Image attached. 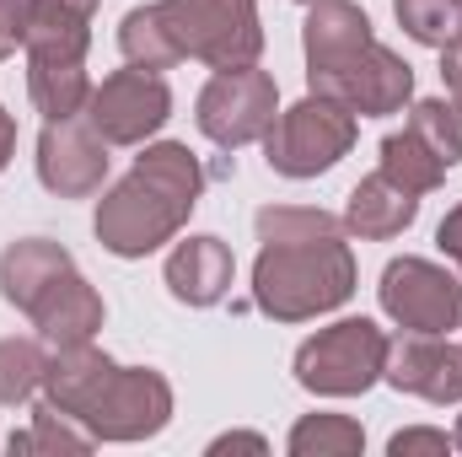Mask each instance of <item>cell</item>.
<instances>
[{
	"mask_svg": "<svg viewBox=\"0 0 462 457\" xmlns=\"http://www.w3.org/2000/svg\"><path fill=\"white\" fill-rule=\"evenodd\" d=\"M258 269H253V296L269 318L301 323L328 307H339L355 291V258L345 247V227L328 210H296V205H269L258 210Z\"/></svg>",
	"mask_w": 462,
	"mask_h": 457,
	"instance_id": "obj_1",
	"label": "cell"
},
{
	"mask_svg": "<svg viewBox=\"0 0 462 457\" xmlns=\"http://www.w3.org/2000/svg\"><path fill=\"white\" fill-rule=\"evenodd\" d=\"M307 81L318 98L345 103L360 118L398 114L414 92V70L371 38V22L349 0H312L307 16Z\"/></svg>",
	"mask_w": 462,
	"mask_h": 457,
	"instance_id": "obj_2",
	"label": "cell"
},
{
	"mask_svg": "<svg viewBox=\"0 0 462 457\" xmlns=\"http://www.w3.org/2000/svg\"><path fill=\"white\" fill-rule=\"evenodd\" d=\"M118 49L140 70H167L178 60H205L216 70L253 65L263 49L253 0H156L134 5L118 27Z\"/></svg>",
	"mask_w": 462,
	"mask_h": 457,
	"instance_id": "obj_3",
	"label": "cell"
},
{
	"mask_svg": "<svg viewBox=\"0 0 462 457\" xmlns=\"http://www.w3.org/2000/svg\"><path fill=\"white\" fill-rule=\"evenodd\" d=\"M49 404H60L70 420H81L103 442H140L156 436L172 415V387L145 366H114L92 344L54 350L43 371Z\"/></svg>",
	"mask_w": 462,
	"mask_h": 457,
	"instance_id": "obj_4",
	"label": "cell"
},
{
	"mask_svg": "<svg viewBox=\"0 0 462 457\" xmlns=\"http://www.w3.org/2000/svg\"><path fill=\"white\" fill-rule=\"evenodd\" d=\"M199 162L189 156V145H151L129 178L97 205V237L118 258H140L151 247H162L167 237H178L194 200H199Z\"/></svg>",
	"mask_w": 462,
	"mask_h": 457,
	"instance_id": "obj_5",
	"label": "cell"
},
{
	"mask_svg": "<svg viewBox=\"0 0 462 457\" xmlns=\"http://www.w3.org/2000/svg\"><path fill=\"white\" fill-rule=\"evenodd\" d=\"M355 145V114L334 98H307L285 114H274L269 135H263V151H269V167L285 173V178H318L328 173L339 156Z\"/></svg>",
	"mask_w": 462,
	"mask_h": 457,
	"instance_id": "obj_6",
	"label": "cell"
},
{
	"mask_svg": "<svg viewBox=\"0 0 462 457\" xmlns=\"http://www.w3.org/2000/svg\"><path fill=\"white\" fill-rule=\"evenodd\" d=\"M387 366V334L365 318H345L296 350V382L328 398L365 393Z\"/></svg>",
	"mask_w": 462,
	"mask_h": 457,
	"instance_id": "obj_7",
	"label": "cell"
},
{
	"mask_svg": "<svg viewBox=\"0 0 462 457\" xmlns=\"http://www.w3.org/2000/svg\"><path fill=\"white\" fill-rule=\"evenodd\" d=\"M269 124H274V76L258 65L216 70L210 87L199 92V129L226 151L247 145V140H263Z\"/></svg>",
	"mask_w": 462,
	"mask_h": 457,
	"instance_id": "obj_8",
	"label": "cell"
},
{
	"mask_svg": "<svg viewBox=\"0 0 462 457\" xmlns=\"http://www.w3.org/2000/svg\"><path fill=\"white\" fill-rule=\"evenodd\" d=\"M382 307L409 334H452L462 323V280L430 258H393L382 275Z\"/></svg>",
	"mask_w": 462,
	"mask_h": 457,
	"instance_id": "obj_9",
	"label": "cell"
},
{
	"mask_svg": "<svg viewBox=\"0 0 462 457\" xmlns=\"http://www.w3.org/2000/svg\"><path fill=\"white\" fill-rule=\"evenodd\" d=\"M87 124L108 140V145H140L145 135H156L167 114H172V92H167V81L156 76V70H140V65H129V70H114L103 87H92V98H87Z\"/></svg>",
	"mask_w": 462,
	"mask_h": 457,
	"instance_id": "obj_10",
	"label": "cell"
},
{
	"mask_svg": "<svg viewBox=\"0 0 462 457\" xmlns=\"http://www.w3.org/2000/svg\"><path fill=\"white\" fill-rule=\"evenodd\" d=\"M38 178L60 200H87L108 178V140L87 118H49L38 135Z\"/></svg>",
	"mask_w": 462,
	"mask_h": 457,
	"instance_id": "obj_11",
	"label": "cell"
},
{
	"mask_svg": "<svg viewBox=\"0 0 462 457\" xmlns=\"http://www.w3.org/2000/svg\"><path fill=\"white\" fill-rule=\"evenodd\" d=\"M382 377L414 398H430V404H457L462 398V350L447 334H409L403 340H387V366Z\"/></svg>",
	"mask_w": 462,
	"mask_h": 457,
	"instance_id": "obj_12",
	"label": "cell"
},
{
	"mask_svg": "<svg viewBox=\"0 0 462 457\" xmlns=\"http://www.w3.org/2000/svg\"><path fill=\"white\" fill-rule=\"evenodd\" d=\"M70 253L60 242H43V237H27V242H11L0 253V296L22 312H32L65 275H70Z\"/></svg>",
	"mask_w": 462,
	"mask_h": 457,
	"instance_id": "obj_13",
	"label": "cell"
},
{
	"mask_svg": "<svg viewBox=\"0 0 462 457\" xmlns=\"http://www.w3.org/2000/svg\"><path fill=\"white\" fill-rule=\"evenodd\" d=\"M32 323H38V334L54 344V350H70V344H92V334L103 329V296L70 269L32 312H27Z\"/></svg>",
	"mask_w": 462,
	"mask_h": 457,
	"instance_id": "obj_14",
	"label": "cell"
},
{
	"mask_svg": "<svg viewBox=\"0 0 462 457\" xmlns=\"http://www.w3.org/2000/svg\"><path fill=\"white\" fill-rule=\"evenodd\" d=\"M167 285L189 307L221 302L231 285V247L221 237H189V242H178V253L167 258Z\"/></svg>",
	"mask_w": 462,
	"mask_h": 457,
	"instance_id": "obj_15",
	"label": "cell"
},
{
	"mask_svg": "<svg viewBox=\"0 0 462 457\" xmlns=\"http://www.w3.org/2000/svg\"><path fill=\"white\" fill-rule=\"evenodd\" d=\"M92 11L97 0H32L27 11V54L43 60H81L92 43Z\"/></svg>",
	"mask_w": 462,
	"mask_h": 457,
	"instance_id": "obj_16",
	"label": "cell"
},
{
	"mask_svg": "<svg viewBox=\"0 0 462 457\" xmlns=\"http://www.w3.org/2000/svg\"><path fill=\"white\" fill-rule=\"evenodd\" d=\"M414 216H420V194L398 189L387 173L360 178V183H355V194H349V205H345V227L355 231V237H371V242L398 237Z\"/></svg>",
	"mask_w": 462,
	"mask_h": 457,
	"instance_id": "obj_17",
	"label": "cell"
},
{
	"mask_svg": "<svg viewBox=\"0 0 462 457\" xmlns=\"http://www.w3.org/2000/svg\"><path fill=\"white\" fill-rule=\"evenodd\" d=\"M27 92L43 118H76L92 98L81 60H43V54H27Z\"/></svg>",
	"mask_w": 462,
	"mask_h": 457,
	"instance_id": "obj_18",
	"label": "cell"
},
{
	"mask_svg": "<svg viewBox=\"0 0 462 457\" xmlns=\"http://www.w3.org/2000/svg\"><path fill=\"white\" fill-rule=\"evenodd\" d=\"M382 173H387L398 189H409V194H430V189L447 178V162H441L414 129H403V135H387V140H382Z\"/></svg>",
	"mask_w": 462,
	"mask_h": 457,
	"instance_id": "obj_19",
	"label": "cell"
},
{
	"mask_svg": "<svg viewBox=\"0 0 462 457\" xmlns=\"http://www.w3.org/2000/svg\"><path fill=\"white\" fill-rule=\"evenodd\" d=\"M365 447V431L345 415H307L291 431V452L296 457H349Z\"/></svg>",
	"mask_w": 462,
	"mask_h": 457,
	"instance_id": "obj_20",
	"label": "cell"
},
{
	"mask_svg": "<svg viewBox=\"0 0 462 457\" xmlns=\"http://www.w3.org/2000/svg\"><path fill=\"white\" fill-rule=\"evenodd\" d=\"M49 355L38 340H0V404H27L43 387Z\"/></svg>",
	"mask_w": 462,
	"mask_h": 457,
	"instance_id": "obj_21",
	"label": "cell"
},
{
	"mask_svg": "<svg viewBox=\"0 0 462 457\" xmlns=\"http://www.w3.org/2000/svg\"><path fill=\"white\" fill-rule=\"evenodd\" d=\"M393 11L414 43L447 49L452 38H462V0H393Z\"/></svg>",
	"mask_w": 462,
	"mask_h": 457,
	"instance_id": "obj_22",
	"label": "cell"
},
{
	"mask_svg": "<svg viewBox=\"0 0 462 457\" xmlns=\"http://www.w3.org/2000/svg\"><path fill=\"white\" fill-rule=\"evenodd\" d=\"M97 436L92 431H70V415L60 404H38L32 409V431L27 436H11V452H87Z\"/></svg>",
	"mask_w": 462,
	"mask_h": 457,
	"instance_id": "obj_23",
	"label": "cell"
},
{
	"mask_svg": "<svg viewBox=\"0 0 462 457\" xmlns=\"http://www.w3.org/2000/svg\"><path fill=\"white\" fill-rule=\"evenodd\" d=\"M409 129L452 167V162H462V103H447V98H425L420 108H414V118H409Z\"/></svg>",
	"mask_w": 462,
	"mask_h": 457,
	"instance_id": "obj_24",
	"label": "cell"
},
{
	"mask_svg": "<svg viewBox=\"0 0 462 457\" xmlns=\"http://www.w3.org/2000/svg\"><path fill=\"white\" fill-rule=\"evenodd\" d=\"M457 442L447 436V431H398L393 442H387V452L393 457H409V452H452Z\"/></svg>",
	"mask_w": 462,
	"mask_h": 457,
	"instance_id": "obj_25",
	"label": "cell"
},
{
	"mask_svg": "<svg viewBox=\"0 0 462 457\" xmlns=\"http://www.w3.org/2000/svg\"><path fill=\"white\" fill-rule=\"evenodd\" d=\"M27 11H32V0H0V60L27 38Z\"/></svg>",
	"mask_w": 462,
	"mask_h": 457,
	"instance_id": "obj_26",
	"label": "cell"
},
{
	"mask_svg": "<svg viewBox=\"0 0 462 457\" xmlns=\"http://www.w3.org/2000/svg\"><path fill=\"white\" fill-rule=\"evenodd\" d=\"M441 76H447V87H452V98L462 103V38H452V43L441 49Z\"/></svg>",
	"mask_w": 462,
	"mask_h": 457,
	"instance_id": "obj_27",
	"label": "cell"
},
{
	"mask_svg": "<svg viewBox=\"0 0 462 457\" xmlns=\"http://www.w3.org/2000/svg\"><path fill=\"white\" fill-rule=\"evenodd\" d=\"M441 247L457 258V269H462V205L447 216V221H441Z\"/></svg>",
	"mask_w": 462,
	"mask_h": 457,
	"instance_id": "obj_28",
	"label": "cell"
},
{
	"mask_svg": "<svg viewBox=\"0 0 462 457\" xmlns=\"http://www.w3.org/2000/svg\"><path fill=\"white\" fill-rule=\"evenodd\" d=\"M231 447H247V452H269V442H263V436H221L210 452H231Z\"/></svg>",
	"mask_w": 462,
	"mask_h": 457,
	"instance_id": "obj_29",
	"label": "cell"
},
{
	"mask_svg": "<svg viewBox=\"0 0 462 457\" xmlns=\"http://www.w3.org/2000/svg\"><path fill=\"white\" fill-rule=\"evenodd\" d=\"M11 151H16V124H11V114L0 108V167L11 162Z\"/></svg>",
	"mask_w": 462,
	"mask_h": 457,
	"instance_id": "obj_30",
	"label": "cell"
},
{
	"mask_svg": "<svg viewBox=\"0 0 462 457\" xmlns=\"http://www.w3.org/2000/svg\"><path fill=\"white\" fill-rule=\"evenodd\" d=\"M452 442H457V447H462V425H457V436H452Z\"/></svg>",
	"mask_w": 462,
	"mask_h": 457,
	"instance_id": "obj_31",
	"label": "cell"
}]
</instances>
